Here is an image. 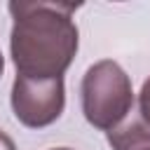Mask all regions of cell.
Returning a JSON list of instances; mask_svg holds the SVG:
<instances>
[{
	"label": "cell",
	"mask_w": 150,
	"mask_h": 150,
	"mask_svg": "<svg viewBox=\"0 0 150 150\" xmlns=\"http://www.w3.org/2000/svg\"><path fill=\"white\" fill-rule=\"evenodd\" d=\"M84 120L98 131H112L134 112V87L127 70L103 59L87 68L80 84Z\"/></svg>",
	"instance_id": "obj_2"
},
{
	"label": "cell",
	"mask_w": 150,
	"mask_h": 150,
	"mask_svg": "<svg viewBox=\"0 0 150 150\" xmlns=\"http://www.w3.org/2000/svg\"><path fill=\"white\" fill-rule=\"evenodd\" d=\"M12 112L28 129H42L54 124L66 108L63 77L33 80L16 75L12 84Z\"/></svg>",
	"instance_id": "obj_3"
},
{
	"label": "cell",
	"mask_w": 150,
	"mask_h": 150,
	"mask_svg": "<svg viewBox=\"0 0 150 150\" xmlns=\"http://www.w3.org/2000/svg\"><path fill=\"white\" fill-rule=\"evenodd\" d=\"M7 9L14 19L9 54L16 75L33 80L63 77L80 47V30L73 21L77 7L61 2H9Z\"/></svg>",
	"instance_id": "obj_1"
},
{
	"label": "cell",
	"mask_w": 150,
	"mask_h": 150,
	"mask_svg": "<svg viewBox=\"0 0 150 150\" xmlns=\"http://www.w3.org/2000/svg\"><path fill=\"white\" fill-rule=\"evenodd\" d=\"M138 117L150 127V77L143 82L138 91Z\"/></svg>",
	"instance_id": "obj_5"
},
{
	"label": "cell",
	"mask_w": 150,
	"mask_h": 150,
	"mask_svg": "<svg viewBox=\"0 0 150 150\" xmlns=\"http://www.w3.org/2000/svg\"><path fill=\"white\" fill-rule=\"evenodd\" d=\"M2 73H5V56H2V52H0V77H2Z\"/></svg>",
	"instance_id": "obj_7"
},
{
	"label": "cell",
	"mask_w": 150,
	"mask_h": 150,
	"mask_svg": "<svg viewBox=\"0 0 150 150\" xmlns=\"http://www.w3.org/2000/svg\"><path fill=\"white\" fill-rule=\"evenodd\" d=\"M52 150H70V148H52Z\"/></svg>",
	"instance_id": "obj_8"
},
{
	"label": "cell",
	"mask_w": 150,
	"mask_h": 150,
	"mask_svg": "<svg viewBox=\"0 0 150 150\" xmlns=\"http://www.w3.org/2000/svg\"><path fill=\"white\" fill-rule=\"evenodd\" d=\"M148 150H150V148H148Z\"/></svg>",
	"instance_id": "obj_9"
},
{
	"label": "cell",
	"mask_w": 150,
	"mask_h": 150,
	"mask_svg": "<svg viewBox=\"0 0 150 150\" xmlns=\"http://www.w3.org/2000/svg\"><path fill=\"white\" fill-rule=\"evenodd\" d=\"M112 150H148L150 148V127L138 117V112L129 115L120 127L105 134Z\"/></svg>",
	"instance_id": "obj_4"
},
{
	"label": "cell",
	"mask_w": 150,
	"mask_h": 150,
	"mask_svg": "<svg viewBox=\"0 0 150 150\" xmlns=\"http://www.w3.org/2000/svg\"><path fill=\"white\" fill-rule=\"evenodd\" d=\"M0 150H16V145H14L12 136H7L5 131H0Z\"/></svg>",
	"instance_id": "obj_6"
}]
</instances>
